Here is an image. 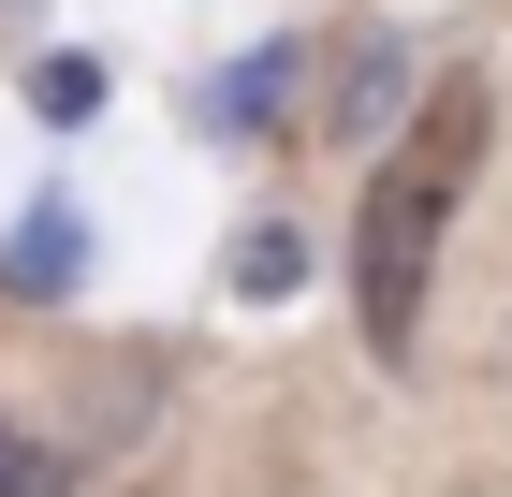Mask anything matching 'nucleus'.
Returning <instances> with one entry per match:
<instances>
[{
    "label": "nucleus",
    "instance_id": "3",
    "mask_svg": "<svg viewBox=\"0 0 512 497\" xmlns=\"http://www.w3.org/2000/svg\"><path fill=\"white\" fill-rule=\"evenodd\" d=\"M0 497H74V454H59V439H30L15 410H0Z\"/></svg>",
    "mask_w": 512,
    "mask_h": 497
},
{
    "label": "nucleus",
    "instance_id": "1",
    "mask_svg": "<svg viewBox=\"0 0 512 497\" xmlns=\"http://www.w3.org/2000/svg\"><path fill=\"white\" fill-rule=\"evenodd\" d=\"M483 132H498V88L483 74H439L425 88V132L366 176V220H352V307H366V351L410 366L425 351V278H439V234L483 176Z\"/></svg>",
    "mask_w": 512,
    "mask_h": 497
},
{
    "label": "nucleus",
    "instance_id": "4",
    "mask_svg": "<svg viewBox=\"0 0 512 497\" xmlns=\"http://www.w3.org/2000/svg\"><path fill=\"white\" fill-rule=\"evenodd\" d=\"M293 278H308V234H293V220H249L235 234V293H293Z\"/></svg>",
    "mask_w": 512,
    "mask_h": 497
},
{
    "label": "nucleus",
    "instance_id": "2",
    "mask_svg": "<svg viewBox=\"0 0 512 497\" xmlns=\"http://www.w3.org/2000/svg\"><path fill=\"white\" fill-rule=\"evenodd\" d=\"M395 103H410V44H395V30H366L352 59H337V88H322V117H337V132H381Z\"/></svg>",
    "mask_w": 512,
    "mask_h": 497
},
{
    "label": "nucleus",
    "instance_id": "6",
    "mask_svg": "<svg viewBox=\"0 0 512 497\" xmlns=\"http://www.w3.org/2000/svg\"><path fill=\"white\" fill-rule=\"evenodd\" d=\"M88 103H103V59H44L30 74V117H59V132H74Z\"/></svg>",
    "mask_w": 512,
    "mask_h": 497
},
{
    "label": "nucleus",
    "instance_id": "5",
    "mask_svg": "<svg viewBox=\"0 0 512 497\" xmlns=\"http://www.w3.org/2000/svg\"><path fill=\"white\" fill-rule=\"evenodd\" d=\"M278 74H293V59H235V74L205 88V132H264V103H278Z\"/></svg>",
    "mask_w": 512,
    "mask_h": 497
}]
</instances>
